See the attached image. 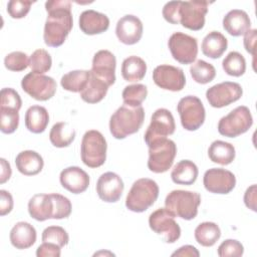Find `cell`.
<instances>
[{
    "mask_svg": "<svg viewBox=\"0 0 257 257\" xmlns=\"http://www.w3.org/2000/svg\"><path fill=\"white\" fill-rule=\"evenodd\" d=\"M45 10L47 18L43 31L44 43L49 47H58L64 43L72 29L71 2L65 0L47 1Z\"/></svg>",
    "mask_w": 257,
    "mask_h": 257,
    "instance_id": "6da1fadb",
    "label": "cell"
},
{
    "mask_svg": "<svg viewBox=\"0 0 257 257\" xmlns=\"http://www.w3.org/2000/svg\"><path fill=\"white\" fill-rule=\"evenodd\" d=\"M144 120L145 110L142 105L133 107L123 103L110 116V134L116 140L125 139L127 136L139 132Z\"/></svg>",
    "mask_w": 257,
    "mask_h": 257,
    "instance_id": "7a4b0ae2",
    "label": "cell"
},
{
    "mask_svg": "<svg viewBox=\"0 0 257 257\" xmlns=\"http://www.w3.org/2000/svg\"><path fill=\"white\" fill-rule=\"evenodd\" d=\"M159 197L158 184L149 178L137 180L125 198V207L135 213L147 211Z\"/></svg>",
    "mask_w": 257,
    "mask_h": 257,
    "instance_id": "3957f363",
    "label": "cell"
},
{
    "mask_svg": "<svg viewBox=\"0 0 257 257\" xmlns=\"http://www.w3.org/2000/svg\"><path fill=\"white\" fill-rule=\"evenodd\" d=\"M201 196L197 192L174 190L165 200L166 209L174 216L184 220H192L198 214Z\"/></svg>",
    "mask_w": 257,
    "mask_h": 257,
    "instance_id": "277c9868",
    "label": "cell"
},
{
    "mask_svg": "<svg viewBox=\"0 0 257 257\" xmlns=\"http://www.w3.org/2000/svg\"><path fill=\"white\" fill-rule=\"evenodd\" d=\"M106 141L96 130L87 131L81 141L80 157L82 163L89 168H98L106 160Z\"/></svg>",
    "mask_w": 257,
    "mask_h": 257,
    "instance_id": "5b68a950",
    "label": "cell"
},
{
    "mask_svg": "<svg viewBox=\"0 0 257 257\" xmlns=\"http://www.w3.org/2000/svg\"><path fill=\"white\" fill-rule=\"evenodd\" d=\"M149 147L148 168L151 172L161 174L167 172L173 165L177 155V146L170 139H161Z\"/></svg>",
    "mask_w": 257,
    "mask_h": 257,
    "instance_id": "8992f818",
    "label": "cell"
},
{
    "mask_svg": "<svg viewBox=\"0 0 257 257\" xmlns=\"http://www.w3.org/2000/svg\"><path fill=\"white\" fill-rule=\"evenodd\" d=\"M253 124L250 109L245 105H239L223 116L218 122V132L227 138H236L245 134Z\"/></svg>",
    "mask_w": 257,
    "mask_h": 257,
    "instance_id": "52a82bcc",
    "label": "cell"
},
{
    "mask_svg": "<svg viewBox=\"0 0 257 257\" xmlns=\"http://www.w3.org/2000/svg\"><path fill=\"white\" fill-rule=\"evenodd\" d=\"M182 126L190 132L197 131L205 121L206 111L201 99L195 95H187L177 105Z\"/></svg>",
    "mask_w": 257,
    "mask_h": 257,
    "instance_id": "ba28073f",
    "label": "cell"
},
{
    "mask_svg": "<svg viewBox=\"0 0 257 257\" xmlns=\"http://www.w3.org/2000/svg\"><path fill=\"white\" fill-rule=\"evenodd\" d=\"M174 218L166 208L154 211L149 217L150 228L166 243H175L181 237V228Z\"/></svg>",
    "mask_w": 257,
    "mask_h": 257,
    "instance_id": "9c48e42d",
    "label": "cell"
},
{
    "mask_svg": "<svg viewBox=\"0 0 257 257\" xmlns=\"http://www.w3.org/2000/svg\"><path fill=\"white\" fill-rule=\"evenodd\" d=\"M21 87L32 98L45 101L54 96L57 85L55 80L50 76L29 72L22 78Z\"/></svg>",
    "mask_w": 257,
    "mask_h": 257,
    "instance_id": "30bf717a",
    "label": "cell"
},
{
    "mask_svg": "<svg viewBox=\"0 0 257 257\" xmlns=\"http://www.w3.org/2000/svg\"><path fill=\"white\" fill-rule=\"evenodd\" d=\"M168 46L173 58L181 64H191L197 58L198 41L193 36L175 32L170 36Z\"/></svg>",
    "mask_w": 257,
    "mask_h": 257,
    "instance_id": "8fae6325",
    "label": "cell"
},
{
    "mask_svg": "<svg viewBox=\"0 0 257 257\" xmlns=\"http://www.w3.org/2000/svg\"><path fill=\"white\" fill-rule=\"evenodd\" d=\"M176 124L172 112L167 108H158L152 115L151 123L145 133V143L150 146L155 141L166 139L175 133Z\"/></svg>",
    "mask_w": 257,
    "mask_h": 257,
    "instance_id": "7c38bea8",
    "label": "cell"
},
{
    "mask_svg": "<svg viewBox=\"0 0 257 257\" xmlns=\"http://www.w3.org/2000/svg\"><path fill=\"white\" fill-rule=\"evenodd\" d=\"M208 1H182L179 18L180 24L190 30H201L205 25V16L208 12Z\"/></svg>",
    "mask_w": 257,
    "mask_h": 257,
    "instance_id": "4fadbf2b",
    "label": "cell"
},
{
    "mask_svg": "<svg viewBox=\"0 0 257 257\" xmlns=\"http://www.w3.org/2000/svg\"><path fill=\"white\" fill-rule=\"evenodd\" d=\"M243 89L241 85L233 81L217 83L206 91V98L212 107L221 108L241 98Z\"/></svg>",
    "mask_w": 257,
    "mask_h": 257,
    "instance_id": "5bb4252c",
    "label": "cell"
},
{
    "mask_svg": "<svg viewBox=\"0 0 257 257\" xmlns=\"http://www.w3.org/2000/svg\"><path fill=\"white\" fill-rule=\"evenodd\" d=\"M153 80L159 87L170 91H181L186 84V76L183 69L161 64L153 71Z\"/></svg>",
    "mask_w": 257,
    "mask_h": 257,
    "instance_id": "9a60e30c",
    "label": "cell"
},
{
    "mask_svg": "<svg viewBox=\"0 0 257 257\" xmlns=\"http://www.w3.org/2000/svg\"><path fill=\"white\" fill-rule=\"evenodd\" d=\"M205 189L214 194H229L236 186L235 175L222 168H212L203 177Z\"/></svg>",
    "mask_w": 257,
    "mask_h": 257,
    "instance_id": "2e32d148",
    "label": "cell"
},
{
    "mask_svg": "<svg viewBox=\"0 0 257 257\" xmlns=\"http://www.w3.org/2000/svg\"><path fill=\"white\" fill-rule=\"evenodd\" d=\"M123 188L121 178L113 172L102 174L96 182V193L99 199L106 203L117 202L122 195Z\"/></svg>",
    "mask_w": 257,
    "mask_h": 257,
    "instance_id": "e0dca14e",
    "label": "cell"
},
{
    "mask_svg": "<svg viewBox=\"0 0 257 257\" xmlns=\"http://www.w3.org/2000/svg\"><path fill=\"white\" fill-rule=\"evenodd\" d=\"M115 34L117 39L125 45L138 43L143 36V23L135 15H124L116 23Z\"/></svg>",
    "mask_w": 257,
    "mask_h": 257,
    "instance_id": "ac0fdd59",
    "label": "cell"
},
{
    "mask_svg": "<svg viewBox=\"0 0 257 257\" xmlns=\"http://www.w3.org/2000/svg\"><path fill=\"white\" fill-rule=\"evenodd\" d=\"M115 56L110 51L102 49L93 55L90 71L110 86L115 81Z\"/></svg>",
    "mask_w": 257,
    "mask_h": 257,
    "instance_id": "d6986e66",
    "label": "cell"
},
{
    "mask_svg": "<svg viewBox=\"0 0 257 257\" xmlns=\"http://www.w3.org/2000/svg\"><path fill=\"white\" fill-rule=\"evenodd\" d=\"M61 186L73 194L86 191L89 186V176L79 167H68L61 171L59 176Z\"/></svg>",
    "mask_w": 257,
    "mask_h": 257,
    "instance_id": "ffe728a7",
    "label": "cell"
},
{
    "mask_svg": "<svg viewBox=\"0 0 257 257\" xmlns=\"http://www.w3.org/2000/svg\"><path fill=\"white\" fill-rule=\"evenodd\" d=\"M28 213L36 221L54 219V200L52 194H36L28 202Z\"/></svg>",
    "mask_w": 257,
    "mask_h": 257,
    "instance_id": "44dd1931",
    "label": "cell"
},
{
    "mask_svg": "<svg viewBox=\"0 0 257 257\" xmlns=\"http://www.w3.org/2000/svg\"><path fill=\"white\" fill-rule=\"evenodd\" d=\"M79 28L87 35L100 34L106 31L109 27L108 17L95 10H85L79 16Z\"/></svg>",
    "mask_w": 257,
    "mask_h": 257,
    "instance_id": "7402d4cb",
    "label": "cell"
},
{
    "mask_svg": "<svg viewBox=\"0 0 257 257\" xmlns=\"http://www.w3.org/2000/svg\"><path fill=\"white\" fill-rule=\"evenodd\" d=\"M251 27V20L244 10L233 9L223 18V28L232 36L244 35Z\"/></svg>",
    "mask_w": 257,
    "mask_h": 257,
    "instance_id": "603a6c76",
    "label": "cell"
},
{
    "mask_svg": "<svg viewBox=\"0 0 257 257\" xmlns=\"http://www.w3.org/2000/svg\"><path fill=\"white\" fill-rule=\"evenodd\" d=\"M10 242L16 249L30 248L36 242V230L28 222L16 223L10 231Z\"/></svg>",
    "mask_w": 257,
    "mask_h": 257,
    "instance_id": "cb8c5ba5",
    "label": "cell"
},
{
    "mask_svg": "<svg viewBox=\"0 0 257 257\" xmlns=\"http://www.w3.org/2000/svg\"><path fill=\"white\" fill-rule=\"evenodd\" d=\"M15 165L22 175L35 176L42 171L44 162L37 152L27 150L20 152L16 156Z\"/></svg>",
    "mask_w": 257,
    "mask_h": 257,
    "instance_id": "d4e9b609",
    "label": "cell"
},
{
    "mask_svg": "<svg viewBox=\"0 0 257 257\" xmlns=\"http://www.w3.org/2000/svg\"><path fill=\"white\" fill-rule=\"evenodd\" d=\"M228 47L227 38L219 31L209 32L201 44L202 52L205 56L216 59L223 55Z\"/></svg>",
    "mask_w": 257,
    "mask_h": 257,
    "instance_id": "484cf974",
    "label": "cell"
},
{
    "mask_svg": "<svg viewBox=\"0 0 257 257\" xmlns=\"http://www.w3.org/2000/svg\"><path fill=\"white\" fill-rule=\"evenodd\" d=\"M199 170L195 163L190 160H182L177 163L171 173L172 181L178 185H193L198 178Z\"/></svg>",
    "mask_w": 257,
    "mask_h": 257,
    "instance_id": "4316f807",
    "label": "cell"
},
{
    "mask_svg": "<svg viewBox=\"0 0 257 257\" xmlns=\"http://www.w3.org/2000/svg\"><path fill=\"white\" fill-rule=\"evenodd\" d=\"M49 122V114L45 107L32 105L25 112V126L33 134L43 133Z\"/></svg>",
    "mask_w": 257,
    "mask_h": 257,
    "instance_id": "83f0119b",
    "label": "cell"
},
{
    "mask_svg": "<svg viewBox=\"0 0 257 257\" xmlns=\"http://www.w3.org/2000/svg\"><path fill=\"white\" fill-rule=\"evenodd\" d=\"M109 85L90 71V78L85 88L80 92V97L87 103L101 101L107 93Z\"/></svg>",
    "mask_w": 257,
    "mask_h": 257,
    "instance_id": "f1b7e54d",
    "label": "cell"
},
{
    "mask_svg": "<svg viewBox=\"0 0 257 257\" xmlns=\"http://www.w3.org/2000/svg\"><path fill=\"white\" fill-rule=\"evenodd\" d=\"M147 72L146 61L136 55L126 57L121 64V75L124 80L136 82L142 80Z\"/></svg>",
    "mask_w": 257,
    "mask_h": 257,
    "instance_id": "f546056e",
    "label": "cell"
},
{
    "mask_svg": "<svg viewBox=\"0 0 257 257\" xmlns=\"http://www.w3.org/2000/svg\"><path fill=\"white\" fill-rule=\"evenodd\" d=\"M208 156L213 163L226 166L231 164L236 156L235 148L224 141H214L208 150Z\"/></svg>",
    "mask_w": 257,
    "mask_h": 257,
    "instance_id": "4dcf8cb0",
    "label": "cell"
},
{
    "mask_svg": "<svg viewBox=\"0 0 257 257\" xmlns=\"http://www.w3.org/2000/svg\"><path fill=\"white\" fill-rule=\"evenodd\" d=\"M74 128L68 122L64 121L54 123L49 133L50 143L56 148L68 147L74 141Z\"/></svg>",
    "mask_w": 257,
    "mask_h": 257,
    "instance_id": "1f68e13d",
    "label": "cell"
},
{
    "mask_svg": "<svg viewBox=\"0 0 257 257\" xmlns=\"http://www.w3.org/2000/svg\"><path fill=\"white\" fill-rule=\"evenodd\" d=\"M90 78V70H72L65 73L60 80L61 86L71 92H81Z\"/></svg>",
    "mask_w": 257,
    "mask_h": 257,
    "instance_id": "d6a6232c",
    "label": "cell"
},
{
    "mask_svg": "<svg viewBox=\"0 0 257 257\" xmlns=\"http://www.w3.org/2000/svg\"><path fill=\"white\" fill-rule=\"evenodd\" d=\"M194 235L196 241L200 245L204 247H211L220 239L221 230L214 222H203L196 227Z\"/></svg>",
    "mask_w": 257,
    "mask_h": 257,
    "instance_id": "836d02e7",
    "label": "cell"
},
{
    "mask_svg": "<svg viewBox=\"0 0 257 257\" xmlns=\"http://www.w3.org/2000/svg\"><path fill=\"white\" fill-rule=\"evenodd\" d=\"M190 73L193 80H195L197 83L206 84L211 82L215 78L216 69L211 63L199 59L193 62V64L191 65Z\"/></svg>",
    "mask_w": 257,
    "mask_h": 257,
    "instance_id": "e575fe53",
    "label": "cell"
},
{
    "mask_svg": "<svg viewBox=\"0 0 257 257\" xmlns=\"http://www.w3.org/2000/svg\"><path fill=\"white\" fill-rule=\"evenodd\" d=\"M222 67L228 75L239 77L246 71V60L238 51H231L223 59Z\"/></svg>",
    "mask_w": 257,
    "mask_h": 257,
    "instance_id": "d590c367",
    "label": "cell"
},
{
    "mask_svg": "<svg viewBox=\"0 0 257 257\" xmlns=\"http://www.w3.org/2000/svg\"><path fill=\"white\" fill-rule=\"evenodd\" d=\"M148 88L145 84L136 83L127 85L123 88L121 96L123 103L128 106H141L143 101L147 98Z\"/></svg>",
    "mask_w": 257,
    "mask_h": 257,
    "instance_id": "8d00e7d4",
    "label": "cell"
},
{
    "mask_svg": "<svg viewBox=\"0 0 257 257\" xmlns=\"http://www.w3.org/2000/svg\"><path fill=\"white\" fill-rule=\"evenodd\" d=\"M51 56L45 49H37L29 57V67L32 72L43 74L51 68Z\"/></svg>",
    "mask_w": 257,
    "mask_h": 257,
    "instance_id": "74e56055",
    "label": "cell"
},
{
    "mask_svg": "<svg viewBox=\"0 0 257 257\" xmlns=\"http://www.w3.org/2000/svg\"><path fill=\"white\" fill-rule=\"evenodd\" d=\"M19 124V113L18 110L0 107V130L3 134L14 133Z\"/></svg>",
    "mask_w": 257,
    "mask_h": 257,
    "instance_id": "f35d334b",
    "label": "cell"
},
{
    "mask_svg": "<svg viewBox=\"0 0 257 257\" xmlns=\"http://www.w3.org/2000/svg\"><path fill=\"white\" fill-rule=\"evenodd\" d=\"M69 236L67 232L60 226H49L42 232V242H50L64 247L68 244Z\"/></svg>",
    "mask_w": 257,
    "mask_h": 257,
    "instance_id": "ab89813d",
    "label": "cell"
},
{
    "mask_svg": "<svg viewBox=\"0 0 257 257\" xmlns=\"http://www.w3.org/2000/svg\"><path fill=\"white\" fill-rule=\"evenodd\" d=\"M4 65L8 70L19 72L29 66V58L22 51H13L5 56Z\"/></svg>",
    "mask_w": 257,
    "mask_h": 257,
    "instance_id": "60d3db41",
    "label": "cell"
},
{
    "mask_svg": "<svg viewBox=\"0 0 257 257\" xmlns=\"http://www.w3.org/2000/svg\"><path fill=\"white\" fill-rule=\"evenodd\" d=\"M217 253L220 257H240L244 253V247L235 239H227L219 245Z\"/></svg>",
    "mask_w": 257,
    "mask_h": 257,
    "instance_id": "b9f144b4",
    "label": "cell"
},
{
    "mask_svg": "<svg viewBox=\"0 0 257 257\" xmlns=\"http://www.w3.org/2000/svg\"><path fill=\"white\" fill-rule=\"evenodd\" d=\"M0 107H7V108H12L16 109L19 111L22 105V100L19 95V93L11 88V87H5L1 89V94H0Z\"/></svg>",
    "mask_w": 257,
    "mask_h": 257,
    "instance_id": "7bdbcfd3",
    "label": "cell"
},
{
    "mask_svg": "<svg viewBox=\"0 0 257 257\" xmlns=\"http://www.w3.org/2000/svg\"><path fill=\"white\" fill-rule=\"evenodd\" d=\"M52 197L54 200V208H55L54 219L60 220V219H65L69 217L72 209L71 202L69 201V199L56 193H52Z\"/></svg>",
    "mask_w": 257,
    "mask_h": 257,
    "instance_id": "ee69618b",
    "label": "cell"
},
{
    "mask_svg": "<svg viewBox=\"0 0 257 257\" xmlns=\"http://www.w3.org/2000/svg\"><path fill=\"white\" fill-rule=\"evenodd\" d=\"M32 4V1L27 0H11L7 4V12L10 17L20 19L28 14Z\"/></svg>",
    "mask_w": 257,
    "mask_h": 257,
    "instance_id": "f6af8a7d",
    "label": "cell"
},
{
    "mask_svg": "<svg viewBox=\"0 0 257 257\" xmlns=\"http://www.w3.org/2000/svg\"><path fill=\"white\" fill-rule=\"evenodd\" d=\"M182 1H170L167 2L163 8L162 14L166 21L171 24H180L179 10Z\"/></svg>",
    "mask_w": 257,
    "mask_h": 257,
    "instance_id": "bcb514c9",
    "label": "cell"
},
{
    "mask_svg": "<svg viewBox=\"0 0 257 257\" xmlns=\"http://www.w3.org/2000/svg\"><path fill=\"white\" fill-rule=\"evenodd\" d=\"M60 255L61 247L50 242H43L36 250L37 257H59Z\"/></svg>",
    "mask_w": 257,
    "mask_h": 257,
    "instance_id": "7dc6e473",
    "label": "cell"
},
{
    "mask_svg": "<svg viewBox=\"0 0 257 257\" xmlns=\"http://www.w3.org/2000/svg\"><path fill=\"white\" fill-rule=\"evenodd\" d=\"M13 209V198L11 194L5 190L0 191V215L5 216Z\"/></svg>",
    "mask_w": 257,
    "mask_h": 257,
    "instance_id": "c3c4849f",
    "label": "cell"
},
{
    "mask_svg": "<svg viewBox=\"0 0 257 257\" xmlns=\"http://www.w3.org/2000/svg\"><path fill=\"white\" fill-rule=\"evenodd\" d=\"M256 29H250L244 34V47L248 53L255 55V43H256Z\"/></svg>",
    "mask_w": 257,
    "mask_h": 257,
    "instance_id": "681fc988",
    "label": "cell"
},
{
    "mask_svg": "<svg viewBox=\"0 0 257 257\" xmlns=\"http://www.w3.org/2000/svg\"><path fill=\"white\" fill-rule=\"evenodd\" d=\"M244 203L247 208L256 212V185L247 188L244 194Z\"/></svg>",
    "mask_w": 257,
    "mask_h": 257,
    "instance_id": "f907efd6",
    "label": "cell"
},
{
    "mask_svg": "<svg viewBox=\"0 0 257 257\" xmlns=\"http://www.w3.org/2000/svg\"><path fill=\"white\" fill-rule=\"evenodd\" d=\"M172 256H182V257H199L200 253L196 249V247L192 245H185L180 247L177 251H175Z\"/></svg>",
    "mask_w": 257,
    "mask_h": 257,
    "instance_id": "816d5d0a",
    "label": "cell"
},
{
    "mask_svg": "<svg viewBox=\"0 0 257 257\" xmlns=\"http://www.w3.org/2000/svg\"><path fill=\"white\" fill-rule=\"evenodd\" d=\"M0 163H1L0 183H1V184H4L5 182H7V181L10 179L11 174H12V171H11L10 164H9L4 158H1V159H0Z\"/></svg>",
    "mask_w": 257,
    "mask_h": 257,
    "instance_id": "f5cc1de1",
    "label": "cell"
}]
</instances>
